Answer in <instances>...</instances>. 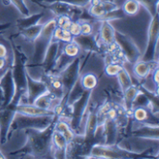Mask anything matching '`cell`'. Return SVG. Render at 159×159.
I'll return each mask as SVG.
<instances>
[{
    "instance_id": "obj_40",
    "label": "cell",
    "mask_w": 159,
    "mask_h": 159,
    "mask_svg": "<svg viewBox=\"0 0 159 159\" xmlns=\"http://www.w3.org/2000/svg\"><path fill=\"white\" fill-rule=\"evenodd\" d=\"M81 25V34H91L93 33V26L88 21L80 22Z\"/></svg>"
},
{
    "instance_id": "obj_39",
    "label": "cell",
    "mask_w": 159,
    "mask_h": 159,
    "mask_svg": "<svg viewBox=\"0 0 159 159\" xmlns=\"http://www.w3.org/2000/svg\"><path fill=\"white\" fill-rule=\"evenodd\" d=\"M69 33L74 36H77L79 34H81V25H80V21L77 20H72L70 23V26L68 28Z\"/></svg>"
},
{
    "instance_id": "obj_3",
    "label": "cell",
    "mask_w": 159,
    "mask_h": 159,
    "mask_svg": "<svg viewBox=\"0 0 159 159\" xmlns=\"http://www.w3.org/2000/svg\"><path fill=\"white\" fill-rule=\"evenodd\" d=\"M58 116H28L23 115L20 113L16 112L11 125H10V132H13L15 130H20V129H47L51 123H53L57 119Z\"/></svg>"
},
{
    "instance_id": "obj_15",
    "label": "cell",
    "mask_w": 159,
    "mask_h": 159,
    "mask_svg": "<svg viewBox=\"0 0 159 159\" xmlns=\"http://www.w3.org/2000/svg\"><path fill=\"white\" fill-rule=\"evenodd\" d=\"M132 117L140 124L158 125V116L154 114L148 107L137 106L132 108Z\"/></svg>"
},
{
    "instance_id": "obj_21",
    "label": "cell",
    "mask_w": 159,
    "mask_h": 159,
    "mask_svg": "<svg viewBox=\"0 0 159 159\" xmlns=\"http://www.w3.org/2000/svg\"><path fill=\"white\" fill-rule=\"evenodd\" d=\"M157 63H158L157 61H146L139 60L133 63V73L137 78L141 80L145 79L152 73L154 69L158 67Z\"/></svg>"
},
{
    "instance_id": "obj_44",
    "label": "cell",
    "mask_w": 159,
    "mask_h": 159,
    "mask_svg": "<svg viewBox=\"0 0 159 159\" xmlns=\"http://www.w3.org/2000/svg\"><path fill=\"white\" fill-rule=\"evenodd\" d=\"M3 103H4V96H3V91L0 87V109L3 108Z\"/></svg>"
},
{
    "instance_id": "obj_5",
    "label": "cell",
    "mask_w": 159,
    "mask_h": 159,
    "mask_svg": "<svg viewBox=\"0 0 159 159\" xmlns=\"http://www.w3.org/2000/svg\"><path fill=\"white\" fill-rule=\"evenodd\" d=\"M100 125L99 116H98V108H94L91 110L87 118V122L84 128V135H83V143H82V157H87L90 152V149L93 145L96 144V131Z\"/></svg>"
},
{
    "instance_id": "obj_34",
    "label": "cell",
    "mask_w": 159,
    "mask_h": 159,
    "mask_svg": "<svg viewBox=\"0 0 159 159\" xmlns=\"http://www.w3.org/2000/svg\"><path fill=\"white\" fill-rule=\"evenodd\" d=\"M136 1H138L141 4V6L144 7L152 17L155 14L158 13L159 0H136Z\"/></svg>"
},
{
    "instance_id": "obj_19",
    "label": "cell",
    "mask_w": 159,
    "mask_h": 159,
    "mask_svg": "<svg viewBox=\"0 0 159 159\" xmlns=\"http://www.w3.org/2000/svg\"><path fill=\"white\" fill-rule=\"evenodd\" d=\"M131 135L136 138L157 142L159 139L158 125L142 124V126H140L139 128H137V129L131 132Z\"/></svg>"
},
{
    "instance_id": "obj_20",
    "label": "cell",
    "mask_w": 159,
    "mask_h": 159,
    "mask_svg": "<svg viewBox=\"0 0 159 159\" xmlns=\"http://www.w3.org/2000/svg\"><path fill=\"white\" fill-rule=\"evenodd\" d=\"M46 8L51 10L55 15H68L72 16L74 14H81L82 13V8L79 7L72 6L66 3L62 2H52V3H48V5L45 7Z\"/></svg>"
},
{
    "instance_id": "obj_8",
    "label": "cell",
    "mask_w": 159,
    "mask_h": 159,
    "mask_svg": "<svg viewBox=\"0 0 159 159\" xmlns=\"http://www.w3.org/2000/svg\"><path fill=\"white\" fill-rule=\"evenodd\" d=\"M116 44L123 51L129 62L134 63L141 58V51L130 36L116 31Z\"/></svg>"
},
{
    "instance_id": "obj_36",
    "label": "cell",
    "mask_w": 159,
    "mask_h": 159,
    "mask_svg": "<svg viewBox=\"0 0 159 159\" xmlns=\"http://www.w3.org/2000/svg\"><path fill=\"white\" fill-rule=\"evenodd\" d=\"M9 3H11L22 16H28L30 15V9L28 8L26 3L24 0H8Z\"/></svg>"
},
{
    "instance_id": "obj_13",
    "label": "cell",
    "mask_w": 159,
    "mask_h": 159,
    "mask_svg": "<svg viewBox=\"0 0 159 159\" xmlns=\"http://www.w3.org/2000/svg\"><path fill=\"white\" fill-rule=\"evenodd\" d=\"M60 45L61 43L55 40H52L51 43L49 44L45 57L41 62L40 65H42V67L44 68V72L46 74H48L52 71V69L55 66L57 58L59 56V50H60Z\"/></svg>"
},
{
    "instance_id": "obj_35",
    "label": "cell",
    "mask_w": 159,
    "mask_h": 159,
    "mask_svg": "<svg viewBox=\"0 0 159 159\" xmlns=\"http://www.w3.org/2000/svg\"><path fill=\"white\" fill-rule=\"evenodd\" d=\"M39 3H52V2H62V3H66L72 6H75V7H87L90 0H36Z\"/></svg>"
},
{
    "instance_id": "obj_27",
    "label": "cell",
    "mask_w": 159,
    "mask_h": 159,
    "mask_svg": "<svg viewBox=\"0 0 159 159\" xmlns=\"http://www.w3.org/2000/svg\"><path fill=\"white\" fill-rule=\"evenodd\" d=\"M88 12L90 17L97 19L99 20H102L105 17V15L107 14V11L103 5L102 0H100L99 2H95V3H90Z\"/></svg>"
},
{
    "instance_id": "obj_2",
    "label": "cell",
    "mask_w": 159,
    "mask_h": 159,
    "mask_svg": "<svg viewBox=\"0 0 159 159\" xmlns=\"http://www.w3.org/2000/svg\"><path fill=\"white\" fill-rule=\"evenodd\" d=\"M12 48H13L14 59H13L11 73H12V77L14 80V84H15V94L11 102L7 105L16 107L20 102H21V100L25 96V93H26L27 70H26L24 61L22 58L23 56L19 51V49L15 47V45L12 44Z\"/></svg>"
},
{
    "instance_id": "obj_33",
    "label": "cell",
    "mask_w": 159,
    "mask_h": 159,
    "mask_svg": "<svg viewBox=\"0 0 159 159\" xmlns=\"http://www.w3.org/2000/svg\"><path fill=\"white\" fill-rule=\"evenodd\" d=\"M141 8V4L136 0H126L122 6V11L125 15L135 16Z\"/></svg>"
},
{
    "instance_id": "obj_11",
    "label": "cell",
    "mask_w": 159,
    "mask_h": 159,
    "mask_svg": "<svg viewBox=\"0 0 159 159\" xmlns=\"http://www.w3.org/2000/svg\"><path fill=\"white\" fill-rule=\"evenodd\" d=\"M51 144H52V154L53 157L56 158H66L68 154V149L70 144L64 136L54 129L51 135Z\"/></svg>"
},
{
    "instance_id": "obj_17",
    "label": "cell",
    "mask_w": 159,
    "mask_h": 159,
    "mask_svg": "<svg viewBox=\"0 0 159 159\" xmlns=\"http://www.w3.org/2000/svg\"><path fill=\"white\" fill-rule=\"evenodd\" d=\"M99 37L102 44L109 48L116 45V30L108 20H101ZM99 41V42H100Z\"/></svg>"
},
{
    "instance_id": "obj_30",
    "label": "cell",
    "mask_w": 159,
    "mask_h": 159,
    "mask_svg": "<svg viewBox=\"0 0 159 159\" xmlns=\"http://www.w3.org/2000/svg\"><path fill=\"white\" fill-rule=\"evenodd\" d=\"M52 40L58 41L60 43H67L74 40V36L69 33L68 30L56 26V28L53 31Z\"/></svg>"
},
{
    "instance_id": "obj_4",
    "label": "cell",
    "mask_w": 159,
    "mask_h": 159,
    "mask_svg": "<svg viewBox=\"0 0 159 159\" xmlns=\"http://www.w3.org/2000/svg\"><path fill=\"white\" fill-rule=\"evenodd\" d=\"M56 20L50 19L48 20L46 23L43 24L42 30L35 38L34 42V54H33V63L34 65H39L41 64L46 51L49 46V44L52 41V34L53 31L56 28Z\"/></svg>"
},
{
    "instance_id": "obj_6",
    "label": "cell",
    "mask_w": 159,
    "mask_h": 159,
    "mask_svg": "<svg viewBox=\"0 0 159 159\" xmlns=\"http://www.w3.org/2000/svg\"><path fill=\"white\" fill-rule=\"evenodd\" d=\"M91 94H92L91 90H85L82 93V95L70 105V107L72 108V113H71V120L69 124L73 129V130L75 132V134H77L80 129Z\"/></svg>"
},
{
    "instance_id": "obj_46",
    "label": "cell",
    "mask_w": 159,
    "mask_h": 159,
    "mask_svg": "<svg viewBox=\"0 0 159 159\" xmlns=\"http://www.w3.org/2000/svg\"><path fill=\"white\" fill-rule=\"evenodd\" d=\"M3 158H6V157L1 153V151H0V159H3Z\"/></svg>"
},
{
    "instance_id": "obj_12",
    "label": "cell",
    "mask_w": 159,
    "mask_h": 159,
    "mask_svg": "<svg viewBox=\"0 0 159 159\" xmlns=\"http://www.w3.org/2000/svg\"><path fill=\"white\" fill-rule=\"evenodd\" d=\"M0 87L2 89L3 96H4V103H3V108H4L11 102L15 94V84L12 77L11 68L7 69L6 72L3 74V75L0 77Z\"/></svg>"
},
{
    "instance_id": "obj_42",
    "label": "cell",
    "mask_w": 159,
    "mask_h": 159,
    "mask_svg": "<svg viewBox=\"0 0 159 159\" xmlns=\"http://www.w3.org/2000/svg\"><path fill=\"white\" fill-rule=\"evenodd\" d=\"M7 56H8V49L4 44L0 43V58L7 59Z\"/></svg>"
},
{
    "instance_id": "obj_24",
    "label": "cell",
    "mask_w": 159,
    "mask_h": 159,
    "mask_svg": "<svg viewBox=\"0 0 159 159\" xmlns=\"http://www.w3.org/2000/svg\"><path fill=\"white\" fill-rule=\"evenodd\" d=\"M79 83L85 90H91L98 86L99 78L94 73H86L81 77H79Z\"/></svg>"
},
{
    "instance_id": "obj_14",
    "label": "cell",
    "mask_w": 159,
    "mask_h": 159,
    "mask_svg": "<svg viewBox=\"0 0 159 159\" xmlns=\"http://www.w3.org/2000/svg\"><path fill=\"white\" fill-rule=\"evenodd\" d=\"M102 134H103V144L104 145H116L118 127L117 122L114 119L105 117L102 121Z\"/></svg>"
},
{
    "instance_id": "obj_32",
    "label": "cell",
    "mask_w": 159,
    "mask_h": 159,
    "mask_svg": "<svg viewBox=\"0 0 159 159\" xmlns=\"http://www.w3.org/2000/svg\"><path fill=\"white\" fill-rule=\"evenodd\" d=\"M116 77H117V80L119 82V85H120V88H121V90L122 92L125 91L127 89H129L130 86L133 85V82H132V79L129 74V72L123 67L119 73L116 75Z\"/></svg>"
},
{
    "instance_id": "obj_38",
    "label": "cell",
    "mask_w": 159,
    "mask_h": 159,
    "mask_svg": "<svg viewBox=\"0 0 159 159\" xmlns=\"http://www.w3.org/2000/svg\"><path fill=\"white\" fill-rule=\"evenodd\" d=\"M55 20H56V24L58 27H61L66 30H68L70 23L73 20L72 18L68 15H59L57 18H55Z\"/></svg>"
},
{
    "instance_id": "obj_37",
    "label": "cell",
    "mask_w": 159,
    "mask_h": 159,
    "mask_svg": "<svg viewBox=\"0 0 159 159\" xmlns=\"http://www.w3.org/2000/svg\"><path fill=\"white\" fill-rule=\"evenodd\" d=\"M124 66L117 62H111L105 65L104 67V73L109 76H116V75L119 73V71Z\"/></svg>"
},
{
    "instance_id": "obj_43",
    "label": "cell",
    "mask_w": 159,
    "mask_h": 159,
    "mask_svg": "<svg viewBox=\"0 0 159 159\" xmlns=\"http://www.w3.org/2000/svg\"><path fill=\"white\" fill-rule=\"evenodd\" d=\"M12 25L11 22H7V23H0V32L5 31L7 29H8L10 26Z\"/></svg>"
},
{
    "instance_id": "obj_31",
    "label": "cell",
    "mask_w": 159,
    "mask_h": 159,
    "mask_svg": "<svg viewBox=\"0 0 159 159\" xmlns=\"http://www.w3.org/2000/svg\"><path fill=\"white\" fill-rule=\"evenodd\" d=\"M81 50L82 49L80 48L78 44L74 40L64 43V46L62 48V53L71 59H75V58L78 57L80 55Z\"/></svg>"
},
{
    "instance_id": "obj_25",
    "label": "cell",
    "mask_w": 159,
    "mask_h": 159,
    "mask_svg": "<svg viewBox=\"0 0 159 159\" xmlns=\"http://www.w3.org/2000/svg\"><path fill=\"white\" fill-rule=\"evenodd\" d=\"M140 92L139 90V86L132 85L129 89H127L125 91H123V99H124V103H125V109L129 112L132 110L133 106V102Z\"/></svg>"
},
{
    "instance_id": "obj_45",
    "label": "cell",
    "mask_w": 159,
    "mask_h": 159,
    "mask_svg": "<svg viewBox=\"0 0 159 159\" xmlns=\"http://www.w3.org/2000/svg\"><path fill=\"white\" fill-rule=\"evenodd\" d=\"M30 1H32V2H34V3H35V4H37V5H39V6H41V7H43V6L41 5V3H39V2H37L36 0H30Z\"/></svg>"
},
{
    "instance_id": "obj_7",
    "label": "cell",
    "mask_w": 159,
    "mask_h": 159,
    "mask_svg": "<svg viewBox=\"0 0 159 159\" xmlns=\"http://www.w3.org/2000/svg\"><path fill=\"white\" fill-rule=\"evenodd\" d=\"M158 36L159 16L158 13H157L152 17V20L149 24L147 47H146V50H145L143 56L142 57L143 61H157L156 60V52H157V48Z\"/></svg>"
},
{
    "instance_id": "obj_23",
    "label": "cell",
    "mask_w": 159,
    "mask_h": 159,
    "mask_svg": "<svg viewBox=\"0 0 159 159\" xmlns=\"http://www.w3.org/2000/svg\"><path fill=\"white\" fill-rule=\"evenodd\" d=\"M54 129L64 136V138L67 140L69 144H71L76 138V134L71 128L70 124L65 120L61 119L60 116H58V118L55 121Z\"/></svg>"
},
{
    "instance_id": "obj_1",
    "label": "cell",
    "mask_w": 159,
    "mask_h": 159,
    "mask_svg": "<svg viewBox=\"0 0 159 159\" xmlns=\"http://www.w3.org/2000/svg\"><path fill=\"white\" fill-rule=\"evenodd\" d=\"M55 121L51 123L47 129L42 130L34 129H24L28 138L25 145L29 149L31 157L45 158L48 157V156L52 154L51 135L54 130Z\"/></svg>"
},
{
    "instance_id": "obj_22",
    "label": "cell",
    "mask_w": 159,
    "mask_h": 159,
    "mask_svg": "<svg viewBox=\"0 0 159 159\" xmlns=\"http://www.w3.org/2000/svg\"><path fill=\"white\" fill-rule=\"evenodd\" d=\"M74 41H75L82 50L86 51H94L97 52L100 50L99 41L97 40L96 36L91 34H79L74 37Z\"/></svg>"
},
{
    "instance_id": "obj_41",
    "label": "cell",
    "mask_w": 159,
    "mask_h": 159,
    "mask_svg": "<svg viewBox=\"0 0 159 159\" xmlns=\"http://www.w3.org/2000/svg\"><path fill=\"white\" fill-rule=\"evenodd\" d=\"M152 80H153V82L155 83V86H156V92L158 93V67H157L156 69H154L152 71Z\"/></svg>"
},
{
    "instance_id": "obj_9",
    "label": "cell",
    "mask_w": 159,
    "mask_h": 159,
    "mask_svg": "<svg viewBox=\"0 0 159 159\" xmlns=\"http://www.w3.org/2000/svg\"><path fill=\"white\" fill-rule=\"evenodd\" d=\"M16 114V107L7 105L0 109V144L7 143L10 131V125Z\"/></svg>"
},
{
    "instance_id": "obj_28",
    "label": "cell",
    "mask_w": 159,
    "mask_h": 159,
    "mask_svg": "<svg viewBox=\"0 0 159 159\" xmlns=\"http://www.w3.org/2000/svg\"><path fill=\"white\" fill-rule=\"evenodd\" d=\"M55 100H57V99L48 90L45 93H43L42 95H40L34 102L33 104H34L38 107H41V108H45V109H54L53 103H54Z\"/></svg>"
},
{
    "instance_id": "obj_18",
    "label": "cell",
    "mask_w": 159,
    "mask_h": 159,
    "mask_svg": "<svg viewBox=\"0 0 159 159\" xmlns=\"http://www.w3.org/2000/svg\"><path fill=\"white\" fill-rule=\"evenodd\" d=\"M43 81L48 87V90L59 101H61L64 96V90L62 87V83L59 75L53 74H46L43 76Z\"/></svg>"
},
{
    "instance_id": "obj_29",
    "label": "cell",
    "mask_w": 159,
    "mask_h": 159,
    "mask_svg": "<svg viewBox=\"0 0 159 159\" xmlns=\"http://www.w3.org/2000/svg\"><path fill=\"white\" fill-rule=\"evenodd\" d=\"M42 27H43V24H34V25H32L30 27H27V28H24V29H20V34L28 41H34L35 38L37 37V35L39 34V33L41 32L42 30Z\"/></svg>"
},
{
    "instance_id": "obj_16",
    "label": "cell",
    "mask_w": 159,
    "mask_h": 159,
    "mask_svg": "<svg viewBox=\"0 0 159 159\" xmlns=\"http://www.w3.org/2000/svg\"><path fill=\"white\" fill-rule=\"evenodd\" d=\"M16 112L34 116H56V111L54 109H45L38 107L34 104L30 103H22L20 102L16 106Z\"/></svg>"
},
{
    "instance_id": "obj_26",
    "label": "cell",
    "mask_w": 159,
    "mask_h": 159,
    "mask_svg": "<svg viewBox=\"0 0 159 159\" xmlns=\"http://www.w3.org/2000/svg\"><path fill=\"white\" fill-rule=\"evenodd\" d=\"M44 17V12H40V13H35V14H30L28 16H25L24 18L19 19L17 20V26L20 29H24L27 27H30L32 25L37 24L40 20Z\"/></svg>"
},
{
    "instance_id": "obj_10",
    "label": "cell",
    "mask_w": 159,
    "mask_h": 159,
    "mask_svg": "<svg viewBox=\"0 0 159 159\" xmlns=\"http://www.w3.org/2000/svg\"><path fill=\"white\" fill-rule=\"evenodd\" d=\"M26 102L25 103H30L33 104L34 102L43 93L48 91V87L45 84L43 80H34V78L31 77V75L26 74Z\"/></svg>"
}]
</instances>
